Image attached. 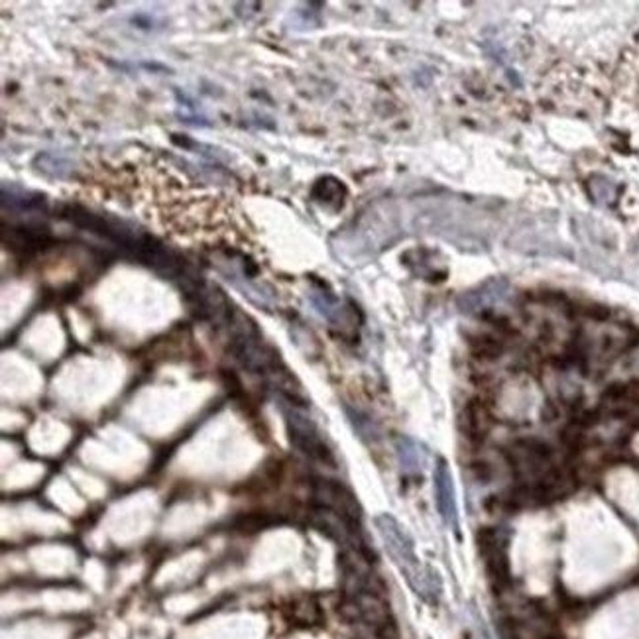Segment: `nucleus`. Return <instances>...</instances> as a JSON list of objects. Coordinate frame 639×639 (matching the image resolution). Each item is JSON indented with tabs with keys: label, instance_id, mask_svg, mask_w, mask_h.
Returning a JSON list of instances; mask_svg holds the SVG:
<instances>
[{
	"label": "nucleus",
	"instance_id": "obj_1",
	"mask_svg": "<svg viewBox=\"0 0 639 639\" xmlns=\"http://www.w3.org/2000/svg\"><path fill=\"white\" fill-rule=\"evenodd\" d=\"M376 527L380 531L389 557H392L396 560V565L406 572V577H410V582L415 589L417 579H421V567H420V560L415 557L413 541L408 536V531L398 524V519L394 516H388V514L376 517Z\"/></svg>",
	"mask_w": 639,
	"mask_h": 639
},
{
	"label": "nucleus",
	"instance_id": "obj_2",
	"mask_svg": "<svg viewBox=\"0 0 639 639\" xmlns=\"http://www.w3.org/2000/svg\"><path fill=\"white\" fill-rule=\"evenodd\" d=\"M283 415H285V425H288L290 441L297 451H302L304 454L309 456V459L317 463L329 464V466L336 464L333 451L329 449L327 442L323 441L317 427L313 425L311 420H307V417L302 411H297L295 408H285Z\"/></svg>",
	"mask_w": 639,
	"mask_h": 639
},
{
	"label": "nucleus",
	"instance_id": "obj_3",
	"mask_svg": "<svg viewBox=\"0 0 639 639\" xmlns=\"http://www.w3.org/2000/svg\"><path fill=\"white\" fill-rule=\"evenodd\" d=\"M435 498H437V510L442 521H445L447 526L454 527L456 521H459V514H456L453 476L445 459H439L435 466Z\"/></svg>",
	"mask_w": 639,
	"mask_h": 639
},
{
	"label": "nucleus",
	"instance_id": "obj_4",
	"mask_svg": "<svg viewBox=\"0 0 639 639\" xmlns=\"http://www.w3.org/2000/svg\"><path fill=\"white\" fill-rule=\"evenodd\" d=\"M612 492L639 519V478L630 474L618 476L616 482H612Z\"/></svg>",
	"mask_w": 639,
	"mask_h": 639
},
{
	"label": "nucleus",
	"instance_id": "obj_5",
	"mask_svg": "<svg viewBox=\"0 0 639 639\" xmlns=\"http://www.w3.org/2000/svg\"><path fill=\"white\" fill-rule=\"evenodd\" d=\"M398 456L401 461V466L408 468V471H420L421 468V454H420V447L415 445V442L408 437H401L398 441Z\"/></svg>",
	"mask_w": 639,
	"mask_h": 639
}]
</instances>
